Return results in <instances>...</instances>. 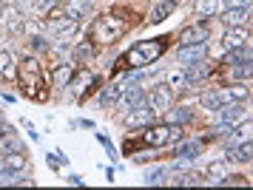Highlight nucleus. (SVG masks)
<instances>
[{
	"instance_id": "obj_1",
	"label": "nucleus",
	"mask_w": 253,
	"mask_h": 190,
	"mask_svg": "<svg viewBox=\"0 0 253 190\" xmlns=\"http://www.w3.org/2000/svg\"><path fill=\"white\" fill-rule=\"evenodd\" d=\"M165 51V40H145V43H137L131 51H128L123 60H120V68H142L151 66L154 60H160V54Z\"/></svg>"
},
{
	"instance_id": "obj_32",
	"label": "nucleus",
	"mask_w": 253,
	"mask_h": 190,
	"mask_svg": "<svg viewBox=\"0 0 253 190\" xmlns=\"http://www.w3.org/2000/svg\"><path fill=\"white\" fill-rule=\"evenodd\" d=\"M176 185H199V173H185L179 179H173Z\"/></svg>"
},
{
	"instance_id": "obj_2",
	"label": "nucleus",
	"mask_w": 253,
	"mask_h": 190,
	"mask_svg": "<svg viewBox=\"0 0 253 190\" xmlns=\"http://www.w3.org/2000/svg\"><path fill=\"white\" fill-rule=\"evenodd\" d=\"M17 77H20V85H23L26 97L46 100V91H43V71H40V63H37L35 57H26L23 63L17 66Z\"/></svg>"
},
{
	"instance_id": "obj_30",
	"label": "nucleus",
	"mask_w": 253,
	"mask_h": 190,
	"mask_svg": "<svg viewBox=\"0 0 253 190\" xmlns=\"http://www.w3.org/2000/svg\"><path fill=\"white\" fill-rule=\"evenodd\" d=\"M205 74H208V68H202L199 63H196V66H191L188 71H185V79H191V82H194V79H202Z\"/></svg>"
},
{
	"instance_id": "obj_12",
	"label": "nucleus",
	"mask_w": 253,
	"mask_h": 190,
	"mask_svg": "<svg viewBox=\"0 0 253 190\" xmlns=\"http://www.w3.org/2000/svg\"><path fill=\"white\" fill-rule=\"evenodd\" d=\"M3 26H6V32H20L23 29V17H20V11L17 9H3Z\"/></svg>"
},
{
	"instance_id": "obj_8",
	"label": "nucleus",
	"mask_w": 253,
	"mask_h": 190,
	"mask_svg": "<svg viewBox=\"0 0 253 190\" xmlns=\"http://www.w3.org/2000/svg\"><path fill=\"white\" fill-rule=\"evenodd\" d=\"M219 111H222V119H225V122H239V119H248V108H245V105H239V102H228V105H222V108H219Z\"/></svg>"
},
{
	"instance_id": "obj_4",
	"label": "nucleus",
	"mask_w": 253,
	"mask_h": 190,
	"mask_svg": "<svg viewBox=\"0 0 253 190\" xmlns=\"http://www.w3.org/2000/svg\"><path fill=\"white\" fill-rule=\"evenodd\" d=\"M182 136V131L176 128V125H151V128H145L142 131V139H145V145H168V142H176Z\"/></svg>"
},
{
	"instance_id": "obj_38",
	"label": "nucleus",
	"mask_w": 253,
	"mask_h": 190,
	"mask_svg": "<svg viewBox=\"0 0 253 190\" xmlns=\"http://www.w3.org/2000/svg\"><path fill=\"white\" fill-rule=\"evenodd\" d=\"M3 9H6V6H3V0H0V14H3Z\"/></svg>"
},
{
	"instance_id": "obj_9",
	"label": "nucleus",
	"mask_w": 253,
	"mask_h": 190,
	"mask_svg": "<svg viewBox=\"0 0 253 190\" xmlns=\"http://www.w3.org/2000/svg\"><path fill=\"white\" fill-rule=\"evenodd\" d=\"M205 54H208V45L205 43H191V45H182L179 60H182V63H199Z\"/></svg>"
},
{
	"instance_id": "obj_28",
	"label": "nucleus",
	"mask_w": 253,
	"mask_h": 190,
	"mask_svg": "<svg viewBox=\"0 0 253 190\" xmlns=\"http://www.w3.org/2000/svg\"><path fill=\"white\" fill-rule=\"evenodd\" d=\"M123 85H108V88H105V94H103V102L105 105H111V102H117L120 100V97H123Z\"/></svg>"
},
{
	"instance_id": "obj_29",
	"label": "nucleus",
	"mask_w": 253,
	"mask_h": 190,
	"mask_svg": "<svg viewBox=\"0 0 253 190\" xmlns=\"http://www.w3.org/2000/svg\"><path fill=\"white\" fill-rule=\"evenodd\" d=\"M12 134H14V131H9V134L0 136V148H6V151H23V145H20Z\"/></svg>"
},
{
	"instance_id": "obj_25",
	"label": "nucleus",
	"mask_w": 253,
	"mask_h": 190,
	"mask_svg": "<svg viewBox=\"0 0 253 190\" xmlns=\"http://www.w3.org/2000/svg\"><path fill=\"white\" fill-rule=\"evenodd\" d=\"M202 105H205V108H211V111H219V108H222L219 91H208V94H202Z\"/></svg>"
},
{
	"instance_id": "obj_40",
	"label": "nucleus",
	"mask_w": 253,
	"mask_h": 190,
	"mask_svg": "<svg viewBox=\"0 0 253 190\" xmlns=\"http://www.w3.org/2000/svg\"><path fill=\"white\" fill-rule=\"evenodd\" d=\"M171 3H182V0H171Z\"/></svg>"
},
{
	"instance_id": "obj_35",
	"label": "nucleus",
	"mask_w": 253,
	"mask_h": 190,
	"mask_svg": "<svg viewBox=\"0 0 253 190\" xmlns=\"http://www.w3.org/2000/svg\"><path fill=\"white\" fill-rule=\"evenodd\" d=\"M239 182H242V176H225L222 185H239Z\"/></svg>"
},
{
	"instance_id": "obj_31",
	"label": "nucleus",
	"mask_w": 253,
	"mask_h": 190,
	"mask_svg": "<svg viewBox=\"0 0 253 190\" xmlns=\"http://www.w3.org/2000/svg\"><path fill=\"white\" fill-rule=\"evenodd\" d=\"M168 85H171V88H182L185 85V74L182 71H171V74H168Z\"/></svg>"
},
{
	"instance_id": "obj_15",
	"label": "nucleus",
	"mask_w": 253,
	"mask_h": 190,
	"mask_svg": "<svg viewBox=\"0 0 253 190\" xmlns=\"http://www.w3.org/2000/svg\"><path fill=\"white\" fill-rule=\"evenodd\" d=\"M222 20H225V26H228V29H233V26H242V23L248 20V9H233V6H230V9L222 14Z\"/></svg>"
},
{
	"instance_id": "obj_14",
	"label": "nucleus",
	"mask_w": 253,
	"mask_h": 190,
	"mask_svg": "<svg viewBox=\"0 0 253 190\" xmlns=\"http://www.w3.org/2000/svg\"><path fill=\"white\" fill-rule=\"evenodd\" d=\"M228 159H230V162H251V159H253L251 142H242V148H239V145H233V148L228 151Z\"/></svg>"
},
{
	"instance_id": "obj_11",
	"label": "nucleus",
	"mask_w": 253,
	"mask_h": 190,
	"mask_svg": "<svg viewBox=\"0 0 253 190\" xmlns=\"http://www.w3.org/2000/svg\"><path fill=\"white\" fill-rule=\"evenodd\" d=\"M151 116H154V111H151V105H148V102H142V105H137V108H131V114H128V125L151 122Z\"/></svg>"
},
{
	"instance_id": "obj_34",
	"label": "nucleus",
	"mask_w": 253,
	"mask_h": 190,
	"mask_svg": "<svg viewBox=\"0 0 253 190\" xmlns=\"http://www.w3.org/2000/svg\"><path fill=\"white\" fill-rule=\"evenodd\" d=\"M248 3H251V0H230L233 9H248Z\"/></svg>"
},
{
	"instance_id": "obj_21",
	"label": "nucleus",
	"mask_w": 253,
	"mask_h": 190,
	"mask_svg": "<svg viewBox=\"0 0 253 190\" xmlns=\"http://www.w3.org/2000/svg\"><path fill=\"white\" fill-rule=\"evenodd\" d=\"M196 14H202V17H208V14H216L219 11V0H196Z\"/></svg>"
},
{
	"instance_id": "obj_33",
	"label": "nucleus",
	"mask_w": 253,
	"mask_h": 190,
	"mask_svg": "<svg viewBox=\"0 0 253 190\" xmlns=\"http://www.w3.org/2000/svg\"><path fill=\"white\" fill-rule=\"evenodd\" d=\"M230 97H233V102L245 100V97H248V88H245V85H233V88H230Z\"/></svg>"
},
{
	"instance_id": "obj_13",
	"label": "nucleus",
	"mask_w": 253,
	"mask_h": 190,
	"mask_svg": "<svg viewBox=\"0 0 253 190\" xmlns=\"http://www.w3.org/2000/svg\"><path fill=\"white\" fill-rule=\"evenodd\" d=\"M29 159L23 156V151H14V153H6L3 156V168L6 170H26Z\"/></svg>"
},
{
	"instance_id": "obj_27",
	"label": "nucleus",
	"mask_w": 253,
	"mask_h": 190,
	"mask_svg": "<svg viewBox=\"0 0 253 190\" xmlns=\"http://www.w3.org/2000/svg\"><path fill=\"white\" fill-rule=\"evenodd\" d=\"M168 182V170L160 168V170H151L148 176H145V185H165Z\"/></svg>"
},
{
	"instance_id": "obj_39",
	"label": "nucleus",
	"mask_w": 253,
	"mask_h": 190,
	"mask_svg": "<svg viewBox=\"0 0 253 190\" xmlns=\"http://www.w3.org/2000/svg\"><path fill=\"white\" fill-rule=\"evenodd\" d=\"M0 170H3V156H0Z\"/></svg>"
},
{
	"instance_id": "obj_5",
	"label": "nucleus",
	"mask_w": 253,
	"mask_h": 190,
	"mask_svg": "<svg viewBox=\"0 0 253 190\" xmlns=\"http://www.w3.org/2000/svg\"><path fill=\"white\" fill-rule=\"evenodd\" d=\"M171 100H173V88L171 85H157V88L145 97V102L151 105V111L154 114H165L168 108H171Z\"/></svg>"
},
{
	"instance_id": "obj_16",
	"label": "nucleus",
	"mask_w": 253,
	"mask_h": 190,
	"mask_svg": "<svg viewBox=\"0 0 253 190\" xmlns=\"http://www.w3.org/2000/svg\"><path fill=\"white\" fill-rule=\"evenodd\" d=\"M173 6H176V3H171V0H162V3H157V6H154V11H151L148 23H162L173 11Z\"/></svg>"
},
{
	"instance_id": "obj_3",
	"label": "nucleus",
	"mask_w": 253,
	"mask_h": 190,
	"mask_svg": "<svg viewBox=\"0 0 253 190\" xmlns=\"http://www.w3.org/2000/svg\"><path fill=\"white\" fill-rule=\"evenodd\" d=\"M126 34V23L120 20V17H100V20L94 23V29H91V37H94V43H103V45H111L117 43L120 37Z\"/></svg>"
},
{
	"instance_id": "obj_17",
	"label": "nucleus",
	"mask_w": 253,
	"mask_h": 190,
	"mask_svg": "<svg viewBox=\"0 0 253 190\" xmlns=\"http://www.w3.org/2000/svg\"><path fill=\"white\" fill-rule=\"evenodd\" d=\"M208 37V32L202 29V26H196V29H185L182 32V37H179V43L182 45H191V43H202Z\"/></svg>"
},
{
	"instance_id": "obj_41",
	"label": "nucleus",
	"mask_w": 253,
	"mask_h": 190,
	"mask_svg": "<svg viewBox=\"0 0 253 190\" xmlns=\"http://www.w3.org/2000/svg\"><path fill=\"white\" fill-rule=\"evenodd\" d=\"M0 122H3V111H0Z\"/></svg>"
},
{
	"instance_id": "obj_10",
	"label": "nucleus",
	"mask_w": 253,
	"mask_h": 190,
	"mask_svg": "<svg viewBox=\"0 0 253 190\" xmlns=\"http://www.w3.org/2000/svg\"><path fill=\"white\" fill-rule=\"evenodd\" d=\"M245 43H248V29H242V26L228 29V34H225V45L228 48H242Z\"/></svg>"
},
{
	"instance_id": "obj_18",
	"label": "nucleus",
	"mask_w": 253,
	"mask_h": 190,
	"mask_svg": "<svg viewBox=\"0 0 253 190\" xmlns=\"http://www.w3.org/2000/svg\"><path fill=\"white\" fill-rule=\"evenodd\" d=\"M71 79H74V94H85V91H88V85L94 82V74L83 68L80 74H77V77H71Z\"/></svg>"
},
{
	"instance_id": "obj_19",
	"label": "nucleus",
	"mask_w": 253,
	"mask_h": 190,
	"mask_svg": "<svg viewBox=\"0 0 253 190\" xmlns=\"http://www.w3.org/2000/svg\"><path fill=\"white\" fill-rule=\"evenodd\" d=\"M0 74L6 79H12L14 74H17V66H14V60H12L9 51H0Z\"/></svg>"
},
{
	"instance_id": "obj_22",
	"label": "nucleus",
	"mask_w": 253,
	"mask_h": 190,
	"mask_svg": "<svg viewBox=\"0 0 253 190\" xmlns=\"http://www.w3.org/2000/svg\"><path fill=\"white\" fill-rule=\"evenodd\" d=\"M71 77H74V68H71V66H60L57 71H54V82H57V88L69 85Z\"/></svg>"
},
{
	"instance_id": "obj_36",
	"label": "nucleus",
	"mask_w": 253,
	"mask_h": 190,
	"mask_svg": "<svg viewBox=\"0 0 253 190\" xmlns=\"http://www.w3.org/2000/svg\"><path fill=\"white\" fill-rule=\"evenodd\" d=\"M48 6H54V0H40V9H48Z\"/></svg>"
},
{
	"instance_id": "obj_7",
	"label": "nucleus",
	"mask_w": 253,
	"mask_h": 190,
	"mask_svg": "<svg viewBox=\"0 0 253 190\" xmlns=\"http://www.w3.org/2000/svg\"><path fill=\"white\" fill-rule=\"evenodd\" d=\"M145 91L137 88V85H126V91H123V108L126 111H131V108H137V105H142L145 102Z\"/></svg>"
},
{
	"instance_id": "obj_24",
	"label": "nucleus",
	"mask_w": 253,
	"mask_h": 190,
	"mask_svg": "<svg viewBox=\"0 0 253 190\" xmlns=\"http://www.w3.org/2000/svg\"><path fill=\"white\" fill-rule=\"evenodd\" d=\"M230 148L233 145H239V142H251V122H245L242 125V131H236V134H230Z\"/></svg>"
},
{
	"instance_id": "obj_20",
	"label": "nucleus",
	"mask_w": 253,
	"mask_h": 190,
	"mask_svg": "<svg viewBox=\"0 0 253 190\" xmlns=\"http://www.w3.org/2000/svg\"><path fill=\"white\" fill-rule=\"evenodd\" d=\"M199 151H202V142H182L173 153H176V156H185V159H194Z\"/></svg>"
},
{
	"instance_id": "obj_6",
	"label": "nucleus",
	"mask_w": 253,
	"mask_h": 190,
	"mask_svg": "<svg viewBox=\"0 0 253 190\" xmlns=\"http://www.w3.org/2000/svg\"><path fill=\"white\" fill-rule=\"evenodd\" d=\"M48 26H51V32L60 34V37H71V34L77 32V20L69 17L66 11H54V14L48 17Z\"/></svg>"
},
{
	"instance_id": "obj_23",
	"label": "nucleus",
	"mask_w": 253,
	"mask_h": 190,
	"mask_svg": "<svg viewBox=\"0 0 253 190\" xmlns=\"http://www.w3.org/2000/svg\"><path fill=\"white\" fill-rule=\"evenodd\" d=\"M168 114H171V122L173 125H182V122H191V119H194L191 108H176V111H171V108H168Z\"/></svg>"
},
{
	"instance_id": "obj_37",
	"label": "nucleus",
	"mask_w": 253,
	"mask_h": 190,
	"mask_svg": "<svg viewBox=\"0 0 253 190\" xmlns=\"http://www.w3.org/2000/svg\"><path fill=\"white\" fill-rule=\"evenodd\" d=\"M3 134H9V128H6V125L0 122V136H3Z\"/></svg>"
},
{
	"instance_id": "obj_26",
	"label": "nucleus",
	"mask_w": 253,
	"mask_h": 190,
	"mask_svg": "<svg viewBox=\"0 0 253 190\" xmlns=\"http://www.w3.org/2000/svg\"><path fill=\"white\" fill-rule=\"evenodd\" d=\"M208 176L213 182H222L225 176H228V168H225V162H213L211 168H208Z\"/></svg>"
}]
</instances>
